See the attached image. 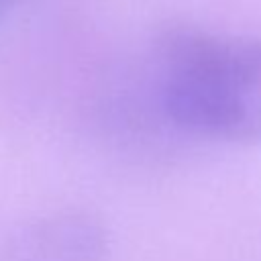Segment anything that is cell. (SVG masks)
Here are the masks:
<instances>
[{
    "label": "cell",
    "mask_w": 261,
    "mask_h": 261,
    "mask_svg": "<svg viewBox=\"0 0 261 261\" xmlns=\"http://www.w3.org/2000/svg\"><path fill=\"white\" fill-rule=\"evenodd\" d=\"M18 2H22V0H0V18H2L12 6H16Z\"/></svg>",
    "instance_id": "4"
},
{
    "label": "cell",
    "mask_w": 261,
    "mask_h": 261,
    "mask_svg": "<svg viewBox=\"0 0 261 261\" xmlns=\"http://www.w3.org/2000/svg\"><path fill=\"white\" fill-rule=\"evenodd\" d=\"M157 51L169 73L210 80L243 90L261 88V39L218 35L194 24L157 31Z\"/></svg>",
    "instance_id": "2"
},
{
    "label": "cell",
    "mask_w": 261,
    "mask_h": 261,
    "mask_svg": "<svg viewBox=\"0 0 261 261\" xmlns=\"http://www.w3.org/2000/svg\"><path fill=\"white\" fill-rule=\"evenodd\" d=\"M106 228L88 210H55L16 226L0 249V261H104Z\"/></svg>",
    "instance_id": "3"
},
{
    "label": "cell",
    "mask_w": 261,
    "mask_h": 261,
    "mask_svg": "<svg viewBox=\"0 0 261 261\" xmlns=\"http://www.w3.org/2000/svg\"><path fill=\"white\" fill-rule=\"evenodd\" d=\"M210 80L169 73L163 110L179 128L232 143H261V96Z\"/></svg>",
    "instance_id": "1"
}]
</instances>
